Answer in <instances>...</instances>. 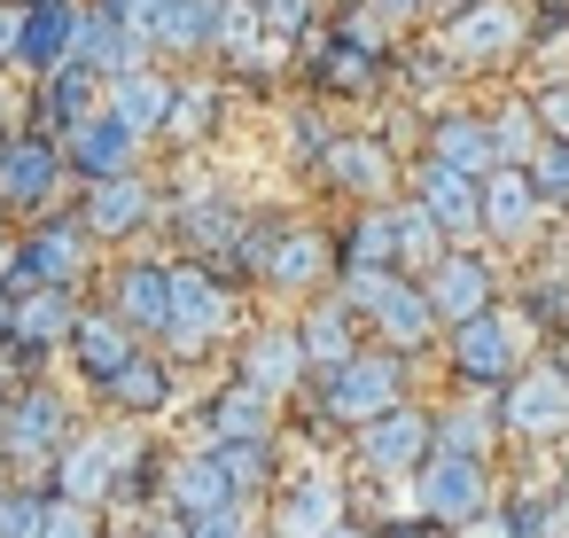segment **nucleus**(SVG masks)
Returning <instances> with one entry per match:
<instances>
[{"label": "nucleus", "instance_id": "f257e3e1", "mask_svg": "<svg viewBox=\"0 0 569 538\" xmlns=\"http://www.w3.org/2000/svg\"><path fill=\"white\" fill-rule=\"evenodd\" d=\"M413 507L429 522H476L491 507V468L468 460V452H429L421 460V484H413Z\"/></svg>", "mask_w": 569, "mask_h": 538}, {"label": "nucleus", "instance_id": "f03ea898", "mask_svg": "<svg viewBox=\"0 0 569 538\" xmlns=\"http://www.w3.org/2000/svg\"><path fill=\"white\" fill-rule=\"evenodd\" d=\"M126 468H133V429H94V437L63 445V468H56V484H63V499L94 507V499H110V491L126 484Z\"/></svg>", "mask_w": 569, "mask_h": 538}, {"label": "nucleus", "instance_id": "7ed1b4c3", "mask_svg": "<svg viewBox=\"0 0 569 538\" xmlns=\"http://www.w3.org/2000/svg\"><path fill=\"white\" fill-rule=\"evenodd\" d=\"M398 390H406V375H398V359H343L336 375H328V414L336 421H351V429H367V421H382L390 406H398Z\"/></svg>", "mask_w": 569, "mask_h": 538}, {"label": "nucleus", "instance_id": "20e7f679", "mask_svg": "<svg viewBox=\"0 0 569 538\" xmlns=\"http://www.w3.org/2000/svg\"><path fill=\"white\" fill-rule=\"evenodd\" d=\"M219 328H227V289H219L203 266H180V273H172V320H164V343H172V351H203Z\"/></svg>", "mask_w": 569, "mask_h": 538}, {"label": "nucleus", "instance_id": "39448f33", "mask_svg": "<svg viewBox=\"0 0 569 538\" xmlns=\"http://www.w3.org/2000/svg\"><path fill=\"white\" fill-rule=\"evenodd\" d=\"M359 452H367V468L406 476V468H421V460L437 452V421H429L421 406H390L382 421H367V429H359Z\"/></svg>", "mask_w": 569, "mask_h": 538}, {"label": "nucleus", "instance_id": "423d86ee", "mask_svg": "<svg viewBox=\"0 0 569 538\" xmlns=\"http://www.w3.org/2000/svg\"><path fill=\"white\" fill-rule=\"evenodd\" d=\"M445 48H452V63H499V56L522 48V17L507 0H476V9H460L445 24Z\"/></svg>", "mask_w": 569, "mask_h": 538}, {"label": "nucleus", "instance_id": "0eeeda50", "mask_svg": "<svg viewBox=\"0 0 569 538\" xmlns=\"http://www.w3.org/2000/svg\"><path fill=\"white\" fill-rule=\"evenodd\" d=\"M507 429L515 437H561L569 429V375L561 367H530L507 390Z\"/></svg>", "mask_w": 569, "mask_h": 538}, {"label": "nucleus", "instance_id": "6e6552de", "mask_svg": "<svg viewBox=\"0 0 569 538\" xmlns=\"http://www.w3.org/2000/svg\"><path fill=\"white\" fill-rule=\"evenodd\" d=\"M63 398L56 390H24L17 406H9V421H0V437H9V460H24V468H48L56 460V445H63Z\"/></svg>", "mask_w": 569, "mask_h": 538}, {"label": "nucleus", "instance_id": "1a4fd4ad", "mask_svg": "<svg viewBox=\"0 0 569 538\" xmlns=\"http://www.w3.org/2000/svg\"><path fill=\"white\" fill-rule=\"evenodd\" d=\"M538 211H546V196H538L530 165H499V172L483 180V227H491L499 242H530V235H538Z\"/></svg>", "mask_w": 569, "mask_h": 538}, {"label": "nucleus", "instance_id": "9d476101", "mask_svg": "<svg viewBox=\"0 0 569 538\" xmlns=\"http://www.w3.org/2000/svg\"><path fill=\"white\" fill-rule=\"evenodd\" d=\"M421 289H429L437 320H452V328H468V320H483V312H491V266H483V258H468V250H452Z\"/></svg>", "mask_w": 569, "mask_h": 538}, {"label": "nucleus", "instance_id": "9b49d317", "mask_svg": "<svg viewBox=\"0 0 569 538\" xmlns=\"http://www.w3.org/2000/svg\"><path fill=\"white\" fill-rule=\"evenodd\" d=\"M164 499H172V515H180V522H196V515H219V507H242L234 476L219 468V452H188V460H172V476H164Z\"/></svg>", "mask_w": 569, "mask_h": 538}, {"label": "nucleus", "instance_id": "f8f14e48", "mask_svg": "<svg viewBox=\"0 0 569 538\" xmlns=\"http://www.w3.org/2000/svg\"><path fill=\"white\" fill-rule=\"evenodd\" d=\"M172 273H180V266H157V258L118 266V289H110L118 305H110V312H118L126 328H157V336H164V320H172Z\"/></svg>", "mask_w": 569, "mask_h": 538}, {"label": "nucleus", "instance_id": "ddd939ff", "mask_svg": "<svg viewBox=\"0 0 569 538\" xmlns=\"http://www.w3.org/2000/svg\"><path fill=\"white\" fill-rule=\"evenodd\" d=\"M328 530H343V491L328 476H297L273 499V538H328Z\"/></svg>", "mask_w": 569, "mask_h": 538}, {"label": "nucleus", "instance_id": "4468645a", "mask_svg": "<svg viewBox=\"0 0 569 538\" xmlns=\"http://www.w3.org/2000/svg\"><path fill=\"white\" fill-rule=\"evenodd\" d=\"M79 258H87V227H40L32 242H24V258H17V289H71V273H79Z\"/></svg>", "mask_w": 569, "mask_h": 538}, {"label": "nucleus", "instance_id": "2eb2a0df", "mask_svg": "<svg viewBox=\"0 0 569 538\" xmlns=\"http://www.w3.org/2000/svg\"><path fill=\"white\" fill-rule=\"evenodd\" d=\"M133 126H118L110 110H94L87 126H71V141H63V157H71V172H87V180H118L126 172V157H133Z\"/></svg>", "mask_w": 569, "mask_h": 538}, {"label": "nucleus", "instance_id": "dca6fc26", "mask_svg": "<svg viewBox=\"0 0 569 538\" xmlns=\"http://www.w3.org/2000/svg\"><path fill=\"white\" fill-rule=\"evenodd\" d=\"M452 367H460L468 382H507V375H515V328H507L499 312L452 328Z\"/></svg>", "mask_w": 569, "mask_h": 538}, {"label": "nucleus", "instance_id": "f3484780", "mask_svg": "<svg viewBox=\"0 0 569 538\" xmlns=\"http://www.w3.org/2000/svg\"><path fill=\"white\" fill-rule=\"evenodd\" d=\"M63 149L56 141H17L9 157H0V203H48L63 188Z\"/></svg>", "mask_w": 569, "mask_h": 538}, {"label": "nucleus", "instance_id": "a211bd4d", "mask_svg": "<svg viewBox=\"0 0 569 538\" xmlns=\"http://www.w3.org/2000/svg\"><path fill=\"white\" fill-rule=\"evenodd\" d=\"M24 63L40 79H56L63 63H79V17L63 9V0H32V9H24Z\"/></svg>", "mask_w": 569, "mask_h": 538}, {"label": "nucleus", "instance_id": "6ab92c4d", "mask_svg": "<svg viewBox=\"0 0 569 538\" xmlns=\"http://www.w3.org/2000/svg\"><path fill=\"white\" fill-rule=\"evenodd\" d=\"M429 157H437V165H452V172H468V180H491V172H499L491 126H483V118H468V110H452V118H437V126H429Z\"/></svg>", "mask_w": 569, "mask_h": 538}, {"label": "nucleus", "instance_id": "aec40b11", "mask_svg": "<svg viewBox=\"0 0 569 538\" xmlns=\"http://www.w3.org/2000/svg\"><path fill=\"white\" fill-rule=\"evenodd\" d=\"M413 203H429L437 219H445V235H476L483 227V180H468V172H452V165H421V196Z\"/></svg>", "mask_w": 569, "mask_h": 538}, {"label": "nucleus", "instance_id": "412c9836", "mask_svg": "<svg viewBox=\"0 0 569 538\" xmlns=\"http://www.w3.org/2000/svg\"><path fill=\"white\" fill-rule=\"evenodd\" d=\"M71 351H79V367H87L102 390L141 359V351H133V328H126L118 312H87V320H79V336H71Z\"/></svg>", "mask_w": 569, "mask_h": 538}, {"label": "nucleus", "instance_id": "4be33fe9", "mask_svg": "<svg viewBox=\"0 0 569 538\" xmlns=\"http://www.w3.org/2000/svg\"><path fill=\"white\" fill-rule=\"evenodd\" d=\"M172 94H180V87H164L157 71H126V79H110V102H102V110H110L118 126H133V133H164V126H172Z\"/></svg>", "mask_w": 569, "mask_h": 538}, {"label": "nucleus", "instance_id": "5701e85b", "mask_svg": "<svg viewBox=\"0 0 569 538\" xmlns=\"http://www.w3.org/2000/svg\"><path fill=\"white\" fill-rule=\"evenodd\" d=\"M305 336L297 328H266L258 343H250V359H242V382H258L266 398H281V390H297L305 382Z\"/></svg>", "mask_w": 569, "mask_h": 538}, {"label": "nucleus", "instance_id": "b1692460", "mask_svg": "<svg viewBox=\"0 0 569 538\" xmlns=\"http://www.w3.org/2000/svg\"><path fill=\"white\" fill-rule=\"evenodd\" d=\"M133 56H141V40L118 24V9H94V17H79V63H87L94 79H126V71H141Z\"/></svg>", "mask_w": 569, "mask_h": 538}, {"label": "nucleus", "instance_id": "393cba45", "mask_svg": "<svg viewBox=\"0 0 569 538\" xmlns=\"http://www.w3.org/2000/svg\"><path fill=\"white\" fill-rule=\"evenodd\" d=\"M141 219H149V188H141L133 172H118V180H94V188H87V219H79L87 235H133Z\"/></svg>", "mask_w": 569, "mask_h": 538}, {"label": "nucleus", "instance_id": "a878e982", "mask_svg": "<svg viewBox=\"0 0 569 538\" xmlns=\"http://www.w3.org/2000/svg\"><path fill=\"white\" fill-rule=\"evenodd\" d=\"M320 165H328V180L351 188V196H390V149H382V141H328Z\"/></svg>", "mask_w": 569, "mask_h": 538}, {"label": "nucleus", "instance_id": "bb28decb", "mask_svg": "<svg viewBox=\"0 0 569 538\" xmlns=\"http://www.w3.org/2000/svg\"><path fill=\"white\" fill-rule=\"evenodd\" d=\"M375 328H382V336H390L398 351H413V343H429V328H437V305H429V289L398 273V281H390V297L375 305Z\"/></svg>", "mask_w": 569, "mask_h": 538}, {"label": "nucleus", "instance_id": "cd10ccee", "mask_svg": "<svg viewBox=\"0 0 569 538\" xmlns=\"http://www.w3.org/2000/svg\"><path fill=\"white\" fill-rule=\"evenodd\" d=\"M79 305L63 297V289H24L17 297V336L32 343V351H48V343H63V336H79Z\"/></svg>", "mask_w": 569, "mask_h": 538}, {"label": "nucleus", "instance_id": "c85d7f7f", "mask_svg": "<svg viewBox=\"0 0 569 538\" xmlns=\"http://www.w3.org/2000/svg\"><path fill=\"white\" fill-rule=\"evenodd\" d=\"M266 429H273V398H266L258 382H234V390L211 406V437H219V445H266Z\"/></svg>", "mask_w": 569, "mask_h": 538}, {"label": "nucleus", "instance_id": "c756f323", "mask_svg": "<svg viewBox=\"0 0 569 538\" xmlns=\"http://www.w3.org/2000/svg\"><path fill=\"white\" fill-rule=\"evenodd\" d=\"M445 258H452V250H445V219H437L429 203H398V266L429 281Z\"/></svg>", "mask_w": 569, "mask_h": 538}, {"label": "nucleus", "instance_id": "7c9ffc66", "mask_svg": "<svg viewBox=\"0 0 569 538\" xmlns=\"http://www.w3.org/2000/svg\"><path fill=\"white\" fill-rule=\"evenodd\" d=\"M328 273V242L312 235V227H289V235H273V250H266V281H281V289H305V281H320Z\"/></svg>", "mask_w": 569, "mask_h": 538}, {"label": "nucleus", "instance_id": "2f4dec72", "mask_svg": "<svg viewBox=\"0 0 569 538\" xmlns=\"http://www.w3.org/2000/svg\"><path fill=\"white\" fill-rule=\"evenodd\" d=\"M219 17H227V0H172L149 48H219Z\"/></svg>", "mask_w": 569, "mask_h": 538}, {"label": "nucleus", "instance_id": "473e14b6", "mask_svg": "<svg viewBox=\"0 0 569 538\" xmlns=\"http://www.w3.org/2000/svg\"><path fill=\"white\" fill-rule=\"evenodd\" d=\"M297 336H305V359L328 367V375H336L343 359H359V351H351V305H320V312H305Z\"/></svg>", "mask_w": 569, "mask_h": 538}, {"label": "nucleus", "instance_id": "72a5a7b5", "mask_svg": "<svg viewBox=\"0 0 569 538\" xmlns=\"http://www.w3.org/2000/svg\"><path fill=\"white\" fill-rule=\"evenodd\" d=\"M546 133V118H538V102H515V110H499L491 118V149H499V165H538V141Z\"/></svg>", "mask_w": 569, "mask_h": 538}, {"label": "nucleus", "instance_id": "f704fd0d", "mask_svg": "<svg viewBox=\"0 0 569 538\" xmlns=\"http://www.w3.org/2000/svg\"><path fill=\"white\" fill-rule=\"evenodd\" d=\"M180 235H188V242H203V250H242V211H234V203L196 196V203H180Z\"/></svg>", "mask_w": 569, "mask_h": 538}, {"label": "nucleus", "instance_id": "c9c22d12", "mask_svg": "<svg viewBox=\"0 0 569 538\" xmlns=\"http://www.w3.org/2000/svg\"><path fill=\"white\" fill-rule=\"evenodd\" d=\"M110 398H118L126 414H157V406L172 398V375H164V359H133V367L110 382Z\"/></svg>", "mask_w": 569, "mask_h": 538}, {"label": "nucleus", "instance_id": "e433bc0d", "mask_svg": "<svg viewBox=\"0 0 569 538\" xmlns=\"http://www.w3.org/2000/svg\"><path fill=\"white\" fill-rule=\"evenodd\" d=\"M266 48V9L258 0H227V17H219V56L227 63H250Z\"/></svg>", "mask_w": 569, "mask_h": 538}, {"label": "nucleus", "instance_id": "4c0bfd02", "mask_svg": "<svg viewBox=\"0 0 569 538\" xmlns=\"http://www.w3.org/2000/svg\"><path fill=\"white\" fill-rule=\"evenodd\" d=\"M87 87H94V71H87V63H63V71L48 79V118H56L63 133L94 118V110H87Z\"/></svg>", "mask_w": 569, "mask_h": 538}, {"label": "nucleus", "instance_id": "58836bf2", "mask_svg": "<svg viewBox=\"0 0 569 538\" xmlns=\"http://www.w3.org/2000/svg\"><path fill=\"white\" fill-rule=\"evenodd\" d=\"M351 266H398V203L367 211L359 235H351Z\"/></svg>", "mask_w": 569, "mask_h": 538}, {"label": "nucleus", "instance_id": "ea45409f", "mask_svg": "<svg viewBox=\"0 0 569 538\" xmlns=\"http://www.w3.org/2000/svg\"><path fill=\"white\" fill-rule=\"evenodd\" d=\"M437 452H468V460H483V452H491V414H476V406L437 414Z\"/></svg>", "mask_w": 569, "mask_h": 538}, {"label": "nucleus", "instance_id": "a19ab883", "mask_svg": "<svg viewBox=\"0 0 569 538\" xmlns=\"http://www.w3.org/2000/svg\"><path fill=\"white\" fill-rule=\"evenodd\" d=\"M211 452H219V468L234 476V491H242V499L273 484V460H266V445H211Z\"/></svg>", "mask_w": 569, "mask_h": 538}, {"label": "nucleus", "instance_id": "79ce46f5", "mask_svg": "<svg viewBox=\"0 0 569 538\" xmlns=\"http://www.w3.org/2000/svg\"><path fill=\"white\" fill-rule=\"evenodd\" d=\"M48 507H56V499L0 491V538H48Z\"/></svg>", "mask_w": 569, "mask_h": 538}, {"label": "nucleus", "instance_id": "37998d69", "mask_svg": "<svg viewBox=\"0 0 569 538\" xmlns=\"http://www.w3.org/2000/svg\"><path fill=\"white\" fill-rule=\"evenodd\" d=\"M211 110H219V94H211V87H180V94H172V126H164V133L196 141V133L211 126Z\"/></svg>", "mask_w": 569, "mask_h": 538}, {"label": "nucleus", "instance_id": "c03bdc74", "mask_svg": "<svg viewBox=\"0 0 569 538\" xmlns=\"http://www.w3.org/2000/svg\"><path fill=\"white\" fill-rule=\"evenodd\" d=\"M530 180H538L546 203H569V141H546L538 165H530Z\"/></svg>", "mask_w": 569, "mask_h": 538}, {"label": "nucleus", "instance_id": "a18cd8bd", "mask_svg": "<svg viewBox=\"0 0 569 538\" xmlns=\"http://www.w3.org/2000/svg\"><path fill=\"white\" fill-rule=\"evenodd\" d=\"M266 9V32H273V48H289L305 24H312V0H258Z\"/></svg>", "mask_w": 569, "mask_h": 538}, {"label": "nucleus", "instance_id": "49530a36", "mask_svg": "<svg viewBox=\"0 0 569 538\" xmlns=\"http://www.w3.org/2000/svg\"><path fill=\"white\" fill-rule=\"evenodd\" d=\"M110 9H118V24H126V32H133L141 48H149V40H157V24H164V9H172V0H110Z\"/></svg>", "mask_w": 569, "mask_h": 538}, {"label": "nucleus", "instance_id": "de8ad7c7", "mask_svg": "<svg viewBox=\"0 0 569 538\" xmlns=\"http://www.w3.org/2000/svg\"><path fill=\"white\" fill-rule=\"evenodd\" d=\"M48 538H94V507H79V499L56 491V507H48Z\"/></svg>", "mask_w": 569, "mask_h": 538}, {"label": "nucleus", "instance_id": "09e8293b", "mask_svg": "<svg viewBox=\"0 0 569 538\" xmlns=\"http://www.w3.org/2000/svg\"><path fill=\"white\" fill-rule=\"evenodd\" d=\"M188 538H250V515L242 507H219V515H196Z\"/></svg>", "mask_w": 569, "mask_h": 538}, {"label": "nucleus", "instance_id": "8fccbe9b", "mask_svg": "<svg viewBox=\"0 0 569 538\" xmlns=\"http://www.w3.org/2000/svg\"><path fill=\"white\" fill-rule=\"evenodd\" d=\"M538 118H546L553 141H569V87H546V94H538Z\"/></svg>", "mask_w": 569, "mask_h": 538}, {"label": "nucleus", "instance_id": "3c124183", "mask_svg": "<svg viewBox=\"0 0 569 538\" xmlns=\"http://www.w3.org/2000/svg\"><path fill=\"white\" fill-rule=\"evenodd\" d=\"M9 56H24V17L0 9V63H9Z\"/></svg>", "mask_w": 569, "mask_h": 538}, {"label": "nucleus", "instance_id": "603ef678", "mask_svg": "<svg viewBox=\"0 0 569 538\" xmlns=\"http://www.w3.org/2000/svg\"><path fill=\"white\" fill-rule=\"evenodd\" d=\"M413 9H421V0H375V17H382V24H406Z\"/></svg>", "mask_w": 569, "mask_h": 538}, {"label": "nucleus", "instance_id": "864d4df0", "mask_svg": "<svg viewBox=\"0 0 569 538\" xmlns=\"http://www.w3.org/2000/svg\"><path fill=\"white\" fill-rule=\"evenodd\" d=\"M0 336H17V297L0 289Z\"/></svg>", "mask_w": 569, "mask_h": 538}, {"label": "nucleus", "instance_id": "5fc2aeb1", "mask_svg": "<svg viewBox=\"0 0 569 538\" xmlns=\"http://www.w3.org/2000/svg\"><path fill=\"white\" fill-rule=\"evenodd\" d=\"M328 538H367V530H351V522H343V530H328Z\"/></svg>", "mask_w": 569, "mask_h": 538}, {"label": "nucleus", "instance_id": "6e6d98bb", "mask_svg": "<svg viewBox=\"0 0 569 538\" xmlns=\"http://www.w3.org/2000/svg\"><path fill=\"white\" fill-rule=\"evenodd\" d=\"M0 468H9V437H0Z\"/></svg>", "mask_w": 569, "mask_h": 538}, {"label": "nucleus", "instance_id": "4d7b16f0", "mask_svg": "<svg viewBox=\"0 0 569 538\" xmlns=\"http://www.w3.org/2000/svg\"><path fill=\"white\" fill-rule=\"evenodd\" d=\"M452 9H476V0H452Z\"/></svg>", "mask_w": 569, "mask_h": 538}]
</instances>
